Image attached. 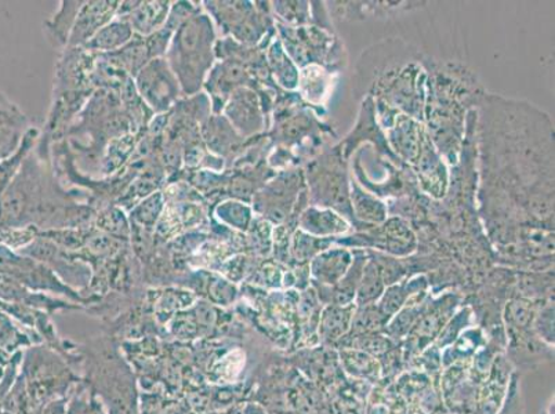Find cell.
I'll use <instances>...</instances> for the list:
<instances>
[{
  "mask_svg": "<svg viewBox=\"0 0 555 414\" xmlns=\"http://www.w3.org/2000/svg\"><path fill=\"white\" fill-rule=\"evenodd\" d=\"M216 31L208 14L198 13L171 37L165 60L178 78L181 93L198 94L215 65Z\"/></svg>",
  "mask_w": 555,
  "mask_h": 414,
  "instance_id": "6da1fadb",
  "label": "cell"
},
{
  "mask_svg": "<svg viewBox=\"0 0 555 414\" xmlns=\"http://www.w3.org/2000/svg\"><path fill=\"white\" fill-rule=\"evenodd\" d=\"M139 98L156 114L168 113L178 103L181 88L173 70L164 59L151 60L134 77Z\"/></svg>",
  "mask_w": 555,
  "mask_h": 414,
  "instance_id": "7a4b0ae2",
  "label": "cell"
},
{
  "mask_svg": "<svg viewBox=\"0 0 555 414\" xmlns=\"http://www.w3.org/2000/svg\"><path fill=\"white\" fill-rule=\"evenodd\" d=\"M326 164L322 161V170L311 169L312 194L321 206H331L340 211L351 214L350 202H348V181L346 179V171L343 170L341 165L337 159H326Z\"/></svg>",
  "mask_w": 555,
  "mask_h": 414,
  "instance_id": "3957f363",
  "label": "cell"
},
{
  "mask_svg": "<svg viewBox=\"0 0 555 414\" xmlns=\"http://www.w3.org/2000/svg\"><path fill=\"white\" fill-rule=\"evenodd\" d=\"M118 2H83L70 31L67 49L85 48L95 34L113 22Z\"/></svg>",
  "mask_w": 555,
  "mask_h": 414,
  "instance_id": "277c9868",
  "label": "cell"
},
{
  "mask_svg": "<svg viewBox=\"0 0 555 414\" xmlns=\"http://www.w3.org/2000/svg\"><path fill=\"white\" fill-rule=\"evenodd\" d=\"M29 129L27 116L0 92V164L17 153Z\"/></svg>",
  "mask_w": 555,
  "mask_h": 414,
  "instance_id": "5b68a950",
  "label": "cell"
},
{
  "mask_svg": "<svg viewBox=\"0 0 555 414\" xmlns=\"http://www.w3.org/2000/svg\"><path fill=\"white\" fill-rule=\"evenodd\" d=\"M229 104L224 105L227 119L242 138H247L262 129V120L259 101L249 89L241 88L231 93Z\"/></svg>",
  "mask_w": 555,
  "mask_h": 414,
  "instance_id": "8992f818",
  "label": "cell"
},
{
  "mask_svg": "<svg viewBox=\"0 0 555 414\" xmlns=\"http://www.w3.org/2000/svg\"><path fill=\"white\" fill-rule=\"evenodd\" d=\"M352 264V255L346 249L326 250L318 255L311 264V274L317 284L333 287L339 284Z\"/></svg>",
  "mask_w": 555,
  "mask_h": 414,
  "instance_id": "52a82bcc",
  "label": "cell"
},
{
  "mask_svg": "<svg viewBox=\"0 0 555 414\" xmlns=\"http://www.w3.org/2000/svg\"><path fill=\"white\" fill-rule=\"evenodd\" d=\"M170 12V2H139L133 12L124 17L139 37H150L163 29Z\"/></svg>",
  "mask_w": 555,
  "mask_h": 414,
  "instance_id": "ba28073f",
  "label": "cell"
},
{
  "mask_svg": "<svg viewBox=\"0 0 555 414\" xmlns=\"http://www.w3.org/2000/svg\"><path fill=\"white\" fill-rule=\"evenodd\" d=\"M134 35L128 20L115 17L113 22L94 35L85 49L90 52L115 53L125 48L134 38Z\"/></svg>",
  "mask_w": 555,
  "mask_h": 414,
  "instance_id": "9c48e42d",
  "label": "cell"
},
{
  "mask_svg": "<svg viewBox=\"0 0 555 414\" xmlns=\"http://www.w3.org/2000/svg\"><path fill=\"white\" fill-rule=\"evenodd\" d=\"M357 307L348 306H327L322 312L320 320V337L327 345L343 340L351 329L352 318H354Z\"/></svg>",
  "mask_w": 555,
  "mask_h": 414,
  "instance_id": "30bf717a",
  "label": "cell"
},
{
  "mask_svg": "<svg viewBox=\"0 0 555 414\" xmlns=\"http://www.w3.org/2000/svg\"><path fill=\"white\" fill-rule=\"evenodd\" d=\"M423 138L421 129L415 120L402 115L397 119L396 129L391 131V141L393 148L400 151V155L408 161H417L422 153Z\"/></svg>",
  "mask_w": 555,
  "mask_h": 414,
  "instance_id": "8fae6325",
  "label": "cell"
},
{
  "mask_svg": "<svg viewBox=\"0 0 555 414\" xmlns=\"http://www.w3.org/2000/svg\"><path fill=\"white\" fill-rule=\"evenodd\" d=\"M55 16L47 23V37L53 48L68 47L70 31L83 2H63Z\"/></svg>",
  "mask_w": 555,
  "mask_h": 414,
  "instance_id": "7c38bea8",
  "label": "cell"
},
{
  "mask_svg": "<svg viewBox=\"0 0 555 414\" xmlns=\"http://www.w3.org/2000/svg\"><path fill=\"white\" fill-rule=\"evenodd\" d=\"M301 229L312 235L327 236L343 234L348 230V224L339 215L332 210H318L315 207L307 209L301 215Z\"/></svg>",
  "mask_w": 555,
  "mask_h": 414,
  "instance_id": "4fadbf2b",
  "label": "cell"
},
{
  "mask_svg": "<svg viewBox=\"0 0 555 414\" xmlns=\"http://www.w3.org/2000/svg\"><path fill=\"white\" fill-rule=\"evenodd\" d=\"M385 280L375 259L366 260L358 285L356 301L358 307L375 305L385 293Z\"/></svg>",
  "mask_w": 555,
  "mask_h": 414,
  "instance_id": "5bb4252c",
  "label": "cell"
},
{
  "mask_svg": "<svg viewBox=\"0 0 555 414\" xmlns=\"http://www.w3.org/2000/svg\"><path fill=\"white\" fill-rule=\"evenodd\" d=\"M352 206L358 219L367 221V223H382L386 219V207L382 202L371 198L365 195V192L358 189L357 184L352 183Z\"/></svg>",
  "mask_w": 555,
  "mask_h": 414,
  "instance_id": "9a60e30c",
  "label": "cell"
},
{
  "mask_svg": "<svg viewBox=\"0 0 555 414\" xmlns=\"http://www.w3.org/2000/svg\"><path fill=\"white\" fill-rule=\"evenodd\" d=\"M386 325L387 322L376 305L358 307V311H356L354 318H352L351 329L347 336L375 333Z\"/></svg>",
  "mask_w": 555,
  "mask_h": 414,
  "instance_id": "2e32d148",
  "label": "cell"
},
{
  "mask_svg": "<svg viewBox=\"0 0 555 414\" xmlns=\"http://www.w3.org/2000/svg\"><path fill=\"white\" fill-rule=\"evenodd\" d=\"M343 360L347 371L352 373L354 376L366 377L377 376L378 368L375 358H372L370 353L362 351H345L341 353Z\"/></svg>",
  "mask_w": 555,
  "mask_h": 414,
  "instance_id": "e0dca14e",
  "label": "cell"
},
{
  "mask_svg": "<svg viewBox=\"0 0 555 414\" xmlns=\"http://www.w3.org/2000/svg\"><path fill=\"white\" fill-rule=\"evenodd\" d=\"M408 297L409 292L403 285L390 286V289H387L385 293H383V296L380 297L382 300L378 302L377 308L387 323L397 315L398 311L402 310L403 306H405Z\"/></svg>",
  "mask_w": 555,
  "mask_h": 414,
  "instance_id": "ac0fdd59",
  "label": "cell"
},
{
  "mask_svg": "<svg viewBox=\"0 0 555 414\" xmlns=\"http://www.w3.org/2000/svg\"><path fill=\"white\" fill-rule=\"evenodd\" d=\"M350 338L348 347L366 353H375L380 355L390 350V338L378 335V333H365V335L346 336Z\"/></svg>",
  "mask_w": 555,
  "mask_h": 414,
  "instance_id": "d6986e66",
  "label": "cell"
},
{
  "mask_svg": "<svg viewBox=\"0 0 555 414\" xmlns=\"http://www.w3.org/2000/svg\"><path fill=\"white\" fill-rule=\"evenodd\" d=\"M198 13H201V9L198 7H194V4L191 2L175 3L173 7H170V12L168 20H166L165 28H168L169 31L175 34V31H178L181 25L189 22L190 18H193Z\"/></svg>",
  "mask_w": 555,
  "mask_h": 414,
  "instance_id": "ffe728a7",
  "label": "cell"
},
{
  "mask_svg": "<svg viewBox=\"0 0 555 414\" xmlns=\"http://www.w3.org/2000/svg\"><path fill=\"white\" fill-rule=\"evenodd\" d=\"M422 308H416L415 306L402 310L398 316L393 318L391 325L388 326V335L396 338L405 335V333L411 331L412 326H415L416 321L422 316Z\"/></svg>",
  "mask_w": 555,
  "mask_h": 414,
  "instance_id": "44dd1931",
  "label": "cell"
},
{
  "mask_svg": "<svg viewBox=\"0 0 555 414\" xmlns=\"http://www.w3.org/2000/svg\"><path fill=\"white\" fill-rule=\"evenodd\" d=\"M160 209H163V196L156 192V195L150 196L135 209V220L141 225H153L158 219Z\"/></svg>",
  "mask_w": 555,
  "mask_h": 414,
  "instance_id": "7402d4cb",
  "label": "cell"
},
{
  "mask_svg": "<svg viewBox=\"0 0 555 414\" xmlns=\"http://www.w3.org/2000/svg\"><path fill=\"white\" fill-rule=\"evenodd\" d=\"M534 325H537L540 338H544V340L548 342H554V308L552 306L547 307L543 312H540Z\"/></svg>",
  "mask_w": 555,
  "mask_h": 414,
  "instance_id": "603a6c76",
  "label": "cell"
}]
</instances>
